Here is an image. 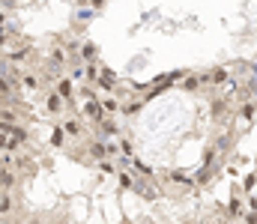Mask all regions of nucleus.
<instances>
[{
    "label": "nucleus",
    "instance_id": "1",
    "mask_svg": "<svg viewBox=\"0 0 257 224\" xmlns=\"http://www.w3.org/2000/svg\"><path fill=\"white\" fill-rule=\"evenodd\" d=\"M81 114L90 120V123H102L105 120V114H102V105H99V99L93 96V90H84V105H81Z\"/></svg>",
    "mask_w": 257,
    "mask_h": 224
},
{
    "label": "nucleus",
    "instance_id": "2",
    "mask_svg": "<svg viewBox=\"0 0 257 224\" xmlns=\"http://www.w3.org/2000/svg\"><path fill=\"white\" fill-rule=\"evenodd\" d=\"M120 123L114 120V117H105L102 123H99V141H117L120 138Z\"/></svg>",
    "mask_w": 257,
    "mask_h": 224
},
{
    "label": "nucleus",
    "instance_id": "3",
    "mask_svg": "<svg viewBox=\"0 0 257 224\" xmlns=\"http://www.w3.org/2000/svg\"><path fill=\"white\" fill-rule=\"evenodd\" d=\"M54 93L63 99L66 105H72V99H75V81H72V78H66V75H60V78L54 81Z\"/></svg>",
    "mask_w": 257,
    "mask_h": 224
},
{
    "label": "nucleus",
    "instance_id": "4",
    "mask_svg": "<svg viewBox=\"0 0 257 224\" xmlns=\"http://www.w3.org/2000/svg\"><path fill=\"white\" fill-rule=\"evenodd\" d=\"M60 129H63L66 138H84V120L81 117H63V123H60Z\"/></svg>",
    "mask_w": 257,
    "mask_h": 224
},
{
    "label": "nucleus",
    "instance_id": "5",
    "mask_svg": "<svg viewBox=\"0 0 257 224\" xmlns=\"http://www.w3.org/2000/svg\"><path fill=\"white\" fill-rule=\"evenodd\" d=\"M117 84H120V81H117V75L111 72L108 66H99V75H96V87H99V90L111 93V90H117Z\"/></svg>",
    "mask_w": 257,
    "mask_h": 224
},
{
    "label": "nucleus",
    "instance_id": "6",
    "mask_svg": "<svg viewBox=\"0 0 257 224\" xmlns=\"http://www.w3.org/2000/svg\"><path fill=\"white\" fill-rule=\"evenodd\" d=\"M45 111H48L51 117H63L66 102L60 99V96H57V93H54V90H51V93H48V99H45Z\"/></svg>",
    "mask_w": 257,
    "mask_h": 224
},
{
    "label": "nucleus",
    "instance_id": "7",
    "mask_svg": "<svg viewBox=\"0 0 257 224\" xmlns=\"http://www.w3.org/2000/svg\"><path fill=\"white\" fill-rule=\"evenodd\" d=\"M99 105H102V114H105V117H117L123 102H120L117 96H111V93H108V96H102V99H99Z\"/></svg>",
    "mask_w": 257,
    "mask_h": 224
},
{
    "label": "nucleus",
    "instance_id": "8",
    "mask_svg": "<svg viewBox=\"0 0 257 224\" xmlns=\"http://www.w3.org/2000/svg\"><path fill=\"white\" fill-rule=\"evenodd\" d=\"M15 185H18V170L0 167V191H12Z\"/></svg>",
    "mask_w": 257,
    "mask_h": 224
},
{
    "label": "nucleus",
    "instance_id": "9",
    "mask_svg": "<svg viewBox=\"0 0 257 224\" xmlns=\"http://www.w3.org/2000/svg\"><path fill=\"white\" fill-rule=\"evenodd\" d=\"M15 209H18V203L12 197V191H0V218H9Z\"/></svg>",
    "mask_w": 257,
    "mask_h": 224
},
{
    "label": "nucleus",
    "instance_id": "10",
    "mask_svg": "<svg viewBox=\"0 0 257 224\" xmlns=\"http://www.w3.org/2000/svg\"><path fill=\"white\" fill-rule=\"evenodd\" d=\"M87 152H90V158H93V161H108V152H105V141H99V138L87 144Z\"/></svg>",
    "mask_w": 257,
    "mask_h": 224
},
{
    "label": "nucleus",
    "instance_id": "11",
    "mask_svg": "<svg viewBox=\"0 0 257 224\" xmlns=\"http://www.w3.org/2000/svg\"><path fill=\"white\" fill-rule=\"evenodd\" d=\"M230 81V72L227 69H212V72H206V84H215V87H221V84H227Z\"/></svg>",
    "mask_w": 257,
    "mask_h": 224
},
{
    "label": "nucleus",
    "instance_id": "12",
    "mask_svg": "<svg viewBox=\"0 0 257 224\" xmlns=\"http://www.w3.org/2000/svg\"><path fill=\"white\" fill-rule=\"evenodd\" d=\"M200 84H206V72H203V75H186V81H183V90L194 93V90H200Z\"/></svg>",
    "mask_w": 257,
    "mask_h": 224
},
{
    "label": "nucleus",
    "instance_id": "13",
    "mask_svg": "<svg viewBox=\"0 0 257 224\" xmlns=\"http://www.w3.org/2000/svg\"><path fill=\"white\" fill-rule=\"evenodd\" d=\"M78 54H81V60H84V63H96V54H99V51H96V45H93V42H84V45L78 48Z\"/></svg>",
    "mask_w": 257,
    "mask_h": 224
},
{
    "label": "nucleus",
    "instance_id": "14",
    "mask_svg": "<svg viewBox=\"0 0 257 224\" xmlns=\"http://www.w3.org/2000/svg\"><path fill=\"white\" fill-rule=\"evenodd\" d=\"M242 212H245V203L242 200H230L227 203V215L230 218H242Z\"/></svg>",
    "mask_w": 257,
    "mask_h": 224
},
{
    "label": "nucleus",
    "instance_id": "15",
    "mask_svg": "<svg viewBox=\"0 0 257 224\" xmlns=\"http://www.w3.org/2000/svg\"><path fill=\"white\" fill-rule=\"evenodd\" d=\"M0 123H18V111L15 108H0Z\"/></svg>",
    "mask_w": 257,
    "mask_h": 224
},
{
    "label": "nucleus",
    "instance_id": "16",
    "mask_svg": "<svg viewBox=\"0 0 257 224\" xmlns=\"http://www.w3.org/2000/svg\"><path fill=\"white\" fill-rule=\"evenodd\" d=\"M21 84H24L27 90H39V84H42V81H39V78H36L33 72H27L24 78H21Z\"/></svg>",
    "mask_w": 257,
    "mask_h": 224
},
{
    "label": "nucleus",
    "instance_id": "17",
    "mask_svg": "<svg viewBox=\"0 0 257 224\" xmlns=\"http://www.w3.org/2000/svg\"><path fill=\"white\" fill-rule=\"evenodd\" d=\"M239 117H242V120H254V117H257V108L251 105V102H248V105H242V111H239Z\"/></svg>",
    "mask_w": 257,
    "mask_h": 224
},
{
    "label": "nucleus",
    "instance_id": "18",
    "mask_svg": "<svg viewBox=\"0 0 257 224\" xmlns=\"http://www.w3.org/2000/svg\"><path fill=\"white\" fill-rule=\"evenodd\" d=\"M63 141H66V135H63V129L57 126V129H54V135H51V144H54V147H60Z\"/></svg>",
    "mask_w": 257,
    "mask_h": 224
},
{
    "label": "nucleus",
    "instance_id": "19",
    "mask_svg": "<svg viewBox=\"0 0 257 224\" xmlns=\"http://www.w3.org/2000/svg\"><path fill=\"white\" fill-rule=\"evenodd\" d=\"M6 42H9V33H6V30H3V27H0V48H3V45H6Z\"/></svg>",
    "mask_w": 257,
    "mask_h": 224
},
{
    "label": "nucleus",
    "instance_id": "20",
    "mask_svg": "<svg viewBox=\"0 0 257 224\" xmlns=\"http://www.w3.org/2000/svg\"><path fill=\"white\" fill-rule=\"evenodd\" d=\"M78 3H81V6H84V3H93V0H78Z\"/></svg>",
    "mask_w": 257,
    "mask_h": 224
},
{
    "label": "nucleus",
    "instance_id": "21",
    "mask_svg": "<svg viewBox=\"0 0 257 224\" xmlns=\"http://www.w3.org/2000/svg\"><path fill=\"white\" fill-rule=\"evenodd\" d=\"M0 224H9V218H0Z\"/></svg>",
    "mask_w": 257,
    "mask_h": 224
}]
</instances>
